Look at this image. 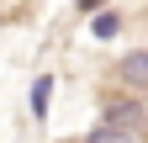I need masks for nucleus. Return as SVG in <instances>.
Returning a JSON list of instances; mask_svg holds the SVG:
<instances>
[{
	"instance_id": "obj_1",
	"label": "nucleus",
	"mask_w": 148,
	"mask_h": 143,
	"mask_svg": "<svg viewBox=\"0 0 148 143\" xmlns=\"http://www.w3.org/2000/svg\"><path fill=\"white\" fill-rule=\"evenodd\" d=\"M122 85H138V90H148V48H132V53H122Z\"/></svg>"
},
{
	"instance_id": "obj_2",
	"label": "nucleus",
	"mask_w": 148,
	"mask_h": 143,
	"mask_svg": "<svg viewBox=\"0 0 148 143\" xmlns=\"http://www.w3.org/2000/svg\"><path fill=\"white\" fill-rule=\"evenodd\" d=\"M101 122H106V127H116L122 138H132V133H138V106H132V101H116V106H106Z\"/></svg>"
},
{
	"instance_id": "obj_3",
	"label": "nucleus",
	"mask_w": 148,
	"mask_h": 143,
	"mask_svg": "<svg viewBox=\"0 0 148 143\" xmlns=\"http://www.w3.org/2000/svg\"><path fill=\"white\" fill-rule=\"evenodd\" d=\"M48 96H53V80L42 74V80L32 85V111H37V117H48Z\"/></svg>"
},
{
	"instance_id": "obj_4",
	"label": "nucleus",
	"mask_w": 148,
	"mask_h": 143,
	"mask_svg": "<svg viewBox=\"0 0 148 143\" xmlns=\"http://www.w3.org/2000/svg\"><path fill=\"white\" fill-rule=\"evenodd\" d=\"M90 143H127V138H122L116 127H106V122H101V127H95V133H90Z\"/></svg>"
},
{
	"instance_id": "obj_5",
	"label": "nucleus",
	"mask_w": 148,
	"mask_h": 143,
	"mask_svg": "<svg viewBox=\"0 0 148 143\" xmlns=\"http://www.w3.org/2000/svg\"><path fill=\"white\" fill-rule=\"evenodd\" d=\"M90 32H95V37H111V32H116V16H95V27H90Z\"/></svg>"
},
{
	"instance_id": "obj_6",
	"label": "nucleus",
	"mask_w": 148,
	"mask_h": 143,
	"mask_svg": "<svg viewBox=\"0 0 148 143\" xmlns=\"http://www.w3.org/2000/svg\"><path fill=\"white\" fill-rule=\"evenodd\" d=\"M11 16H21V0H0V21H11Z\"/></svg>"
}]
</instances>
